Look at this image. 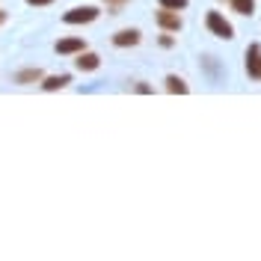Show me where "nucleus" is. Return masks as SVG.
<instances>
[{
  "mask_svg": "<svg viewBox=\"0 0 261 261\" xmlns=\"http://www.w3.org/2000/svg\"><path fill=\"white\" fill-rule=\"evenodd\" d=\"M104 3H110V6H122V3H128V0H104Z\"/></svg>",
  "mask_w": 261,
  "mask_h": 261,
  "instance_id": "15",
  "label": "nucleus"
},
{
  "mask_svg": "<svg viewBox=\"0 0 261 261\" xmlns=\"http://www.w3.org/2000/svg\"><path fill=\"white\" fill-rule=\"evenodd\" d=\"M158 24H161L163 30H181V15L175 12V9H163L161 6V12H158Z\"/></svg>",
  "mask_w": 261,
  "mask_h": 261,
  "instance_id": "4",
  "label": "nucleus"
},
{
  "mask_svg": "<svg viewBox=\"0 0 261 261\" xmlns=\"http://www.w3.org/2000/svg\"><path fill=\"white\" fill-rule=\"evenodd\" d=\"M68 83H71V77H68V74H54V77H45L42 89L54 92V89H63V86H68Z\"/></svg>",
  "mask_w": 261,
  "mask_h": 261,
  "instance_id": "8",
  "label": "nucleus"
},
{
  "mask_svg": "<svg viewBox=\"0 0 261 261\" xmlns=\"http://www.w3.org/2000/svg\"><path fill=\"white\" fill-rule=\"evenodd\" d=\"M158 3H161L163 9H175V12H178V9H184V6H187V0H158Z\"/></svg>",
  "mask_w": 261,
  "mask_h": 261,
  "instance_id": "12",
  "label": "nucleus"
},
{
  "mask_svg": "<svg viewBox=\"0 0 261 261\" xmlns=\"http://www.w3.org/2000/svg\"><path fill=\"white\" fill-rule=\"evenodd\" d=\"M98 18V9L95 6H77V9H68L63 15L65 24H89V21H95Z\"/></svg>",
  "mask_w": 261,
  "mask_h": 261,
  "instance_id": "2",
  "label": "nucleus"
},
{
  "mask_svg": "<svg viewBox=\"0 0 261 261\" xmlns=\"http://www.w3.org/2000/svg\"><path fill=\"white\" fill-rule=\"evenodd\" d=\"M27 3H33V6H45V3H54V0H27Z\"/></svg>",
  "mask_w": 261,
  "mask_h": 261,
  "instance_id": "14",
  "label": "nucleus"
},
{
  "mask_svg": "<svg viewBox=\"0 0 261 261\" xmlns=\"http://www.w3.org/2000/svg\"><path fill=\"white\" fill-rule=\"evenodd\" d=\"M166 92H178V95H184V92H187V83L181 81V77H175V74H169V77H166Z\"/></svg>",
  "mask_w": 261,
  "mask_h": 261,
  "instance_id": "11",
  "label": "nucleus"
},
{
  "mask_svg": "<svg viewBox=\"0 0 261 261\" xmlns=\"http://www.w3.org/2000/svg\"><path fill=\"white\" fill-rule=\"evenodd\" d=\"M231 6H234L238 15H252L255 12V0H231Z\"/></svg>",
  "mask_w": 261,
  "mask_h": 261,
  "instance_id": "10",
  "label": "nucleus"
},
{
  "mask_svg": "<svg viewBox=\"0 0 261 261\" xmlns=\"http://www.w3.org/2000/svg\"><path fill=\"white\" fill-rule=\"evenodd\" d=\"M81 50H86L83 39H60L57 42V54H81Z\"/></svg>",
  "mask_w": 261,
  "mask_h": 261,
  "instance_id": "6",
  "label": "nucleus"
},
{
  "mask_svg": "<svg viewBox=\"0 0 261 261\" xmlns=\"http://www.w3.org/2000/svg\"><path fill=\"white\" fill-rule=\"evenodd\" d=\"M3 21H6V12H3V9H0V24H3Z\"/></svg>",
  "mask_w": 261,
  "mask_h": 261,
  "instance_id": "16",
  "label": "nucleus"
},
{
  "mask_svg": "<svg viewBox=\"0 0 261 261\" xmlns=\"http://www.w3.org/2000/svg\"><path fill=\"white\" fill-rule=\"evenodd\" d=\"M113 45H119V48L140 45V30H119V33L113 36Z\"/></svg>",
  "mask_w": 261,
  "mask_h": 261,
  "instance_id": "5",
  "label": "nucleus"
},
{
  "mask_svg": "<svg viewBox=\"0 0 261 261\" xmlns=\"http://www.w3.org/2000/svg\"><path fill=\"white\" fill-rule=\"evenodd\" d=\"M134 89H137V92H140V95H146V92H151V89H148L146 83H137V86H134Z\"/></svg>",
  "mask_w": 261,
  "mask_h": 261,
  "instance_id": "13",
  "label": "nucleus"
},
{
  "mask_svg": "<svg viewBox=\"0 0 261 261\" xmlns=\"http://www.w3.org/2000/svg\"><path fill=\"white\" fill-rule=\"evenodd\" d=\"M98 65H101V57H98V54L81 50V57H77V68H81V71H95Z\"/></svg>",
  "mask_w": 261,
  "mask_h": 261,
  "instance_id": "7",
  "label": "nucleus"
},
{
  "mask_svg": "<svg viewBox=\"0 0 261 261\" xmlns=\"http://www.w3.org/2000/svg\"><path fill=\"white\" fill-rule=\"evenodd\" d=\"M246 74H249L252 81L261 77V48L258 45H249V48H246Z\"/></svg>",
  "mask_w": 261,
  "mask_h": 261,
  "instance_id": "3",
  "label": "nucleus"
},
{
  "mask_svg": "<svg viewBox=\"0 0 261 261\" xmlns=\"http://www.w3.org/2000/svg\"><path fill=\"white\" fill-rule=\"evenodd\" d=\"M18 83H33V81H42V68H24L15 74Z\"/></svg>",
  "mask_w": 261,
  "mask_h": 261,
  "instance_id": "9",
  "label": "nucleus"
},
{
  "mask_svg": "<svg viewBox=\"0 0 261 261\" xmlns=\"http://www.w3.org/2000/svg\"><path fill=\"white\" fill-rule=\"evenodd\" d=\"M205 24H208V30H211L217 39H231V36H234V27H231V24H228L220 12H208Z\"/></svg>",
  "mask_w": 261,
  "mask_h": 261,
  "instance_id": "1",
  "label": "nucleus"
}]
</instances>
